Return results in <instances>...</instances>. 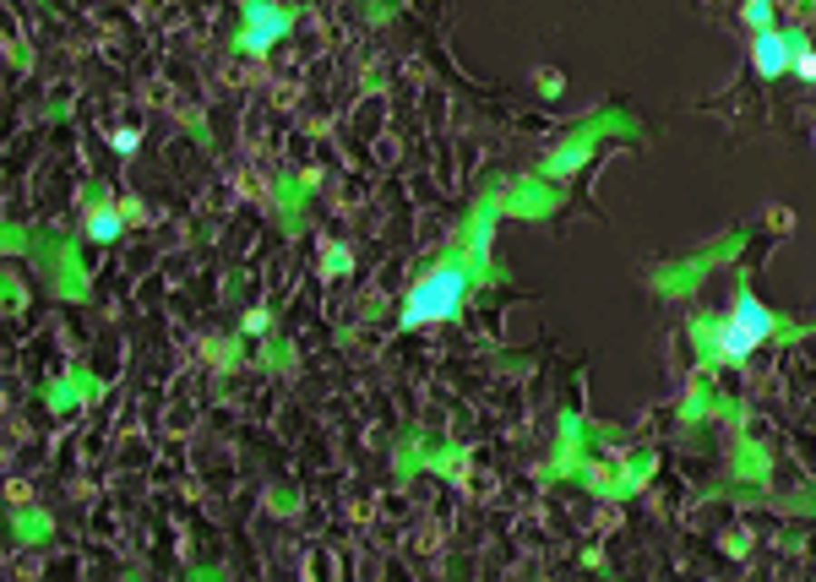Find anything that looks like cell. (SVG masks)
<instances>
[{"label":"cell","instance_id":"cell-7","mask_svg":"<svg viewBox=\"0 0 816 582\" xmlns=\"http://www.w3.org/2000/svg\"><path fill=\"white\" fill-rule=\"evenodd\" d=\"M583 158H588V147H566V153H555V158H550V174H566V169H577Z\"/></svg>","mask_w":816,"mask_h":582},{"label":"cell","instance_id":"cell-8","mask_svg":"<svg viewBox=\"0 0 816 582\" xmlns=\"http://www.w3.org/2000/svg\"><path fill=\"white\" fill-rule=\"evenodd\" d=\"M768 16H773V0H746V22H752L757 33L768 27Z\"/></svg>","mask_w":816,"mask_h":582},{"label":"cell","instance_id":"cell-3","mask_svg":"<svg viewBox=\"0 0 816 582\" xmlns=\"http://www.w3.org/2000/svg\"><path fill=\"white\" fill-rule=\"evenodd\" d=\"M283 33H289V11H283V5H272V0H251V5H245V27H240V49H245V54L272 49Z\"/></svg>","mask_w":816,"mask_h":582},{"label":"cell","instance_id":"cell-9","mask_svg":"<svg viewBox=\"0 0 816 582\" xmlns=\"http://www.w3.org/2000/svg\"><path fill=\"white\" fill-rule=\"evenodd\" d=\"M327 272H349V251L343 245H327Z\"/></svg>","mask_w":816,"mask_h":582},{"label":"cell","instance_id":"cell-1","mask_svg":"<svg viewBox=\"0 0 816 582\" xmlns=\"http://www.w3.org/2000/svg\"><path fill=\"white\" fill-rule=\"evenodd\" d=\"M463 300H468V272L457 267V261H447V267H430L414 289H408V300H403V327H430V321H452L457 311H463Z\"/></svg>","mask_w":816,"mask_h":582},{"label":"cell","instance_id":"cell-2","mask_svg":"<svg viewBox=\"0 0 816 582\" xmlns=\"http://www.w3.org/2000/svg\"><path fill=\"white\" fill-rule=\"evenodd\" d=\"M768 332H773V311H768L757 294H741V300H735V311H730L719 327H708V332H703V343H708V354H713V360H730V365H735V360H746V354H752Z\"/></svg>","mask_w":816,"mask_h":582},{"label":"cell","instance_id":"cell-5","mask_svg":"<svg viewBox=\"0 0 816 582\" xmlns=\"http://www.w3.org/2000/svg\"><path fill=\"white\" fill-rule=\"evenodd\" d=\"M87 234H93V240H114V234H120V212H109V207H98V212L87 218Z\"/></svg>","mask_w":816,"mask_h":582},{"label":"cell","instance_id":"cell-4","mask_svg":"<svg viewBox=\"0 0 816 582\" xmlns=\"http://www.w3.org/2000/svg\"><path fill=\"white\" fill-rule=\"evenodd\" d=\"M790 54H795V33H773V27H762V33H757V44H752V65H757L762 76L790 71Z\"/></svg>","mask_w":816,"mask_h":582},{"label":"cell","instance_id":"cell-6","mask_svg":"<svg viewBox=\"0 0 816 582\" xmlns=\"http://www.w3.org/2000/svg\"><path fill=\"white\" fill-rule=\"evenodd\" d=\"M790 65L806 76V82H816V49H806V38L795 33V54H790Z\"/></svg>","mask_w":816,"mask_h":582}]
</instances>
